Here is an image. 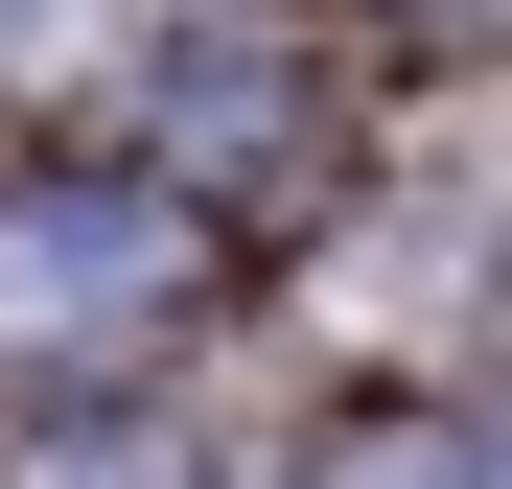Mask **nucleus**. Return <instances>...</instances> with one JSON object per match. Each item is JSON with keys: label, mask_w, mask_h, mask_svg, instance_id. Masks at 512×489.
<instances>
[{"label": "nucleus", "mask_w": 512, "mask_h": 489, "mask_svg": "<svg viewBox=\"0 0 512 489\" xmlns=\"http://www.w3.org/2000/svg\"><path fill=\"white\" fill-rule=\"evenodd\" d=\"M489 489H512V443H489Z\"/></svg>", "instance_id": "obj_3"}, {"label": "nucleus", "mask_w": 512, "mask_h": 489, "mask_svg": "<svg viewBox=\"0 0 512 489\" xmlns=\"http://www.w3.org/2000/svg\"><path fill=\"white\" fill-rule=\"evenodd\" d=\"M326 489H443V466H419V443H350V466H326Z\"/></svg>", "instance_id": "obj_2"}, {"label": "nucleus", "mask_w": 512, "mask_h": 489, "mask_svg": "<svg viewBox=\"0 0 512 489\" xmlns=\"http://www.w3.org/2000/svg\"><path fill=\"white\" fill-rule=\"evenodd\" d=\"M187 303H210V233L163 187H0V396L140 373Z\"/></svg>", "instance_id": "obj_1"}]
</instances>
